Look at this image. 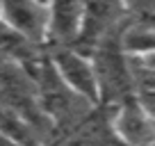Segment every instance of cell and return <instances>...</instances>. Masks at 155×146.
<instances>
[{
    "label": "cell",
    "mask_w": 155,
    "mask_h": 146,
    "mask_svg": "<svg viewBox=\"0 0 155 146\" xmlns=\"http://www.w3.org/2000/svg\"><path fill=\"white\" fill-rule=\"evenodd\" d=\"M0 146H16V144H12V141L7 139V137L2 135V132H0Z\"/></svg>",
    "instance_id": "7"
},
{
    "label": "cell",
    "mask_w": 155,
    "mask_h": 146,
    "mask_svg": "<svg viewBox=\"0 0 155 146\" xmlns=\"http://www.w3.org/2000/svg\"><path fill=\"white\" fill-rule=\"evenodd\" d=\"M89 0H48L50 34L48 46H75L82 30Z\"/></svg>",
    "instance_id": "6"
},
{
    "label": "cell",
    "mask_w": 155,
    "mask_h": 146,
    "mask_svg": "<svg viewBox=\"0 0 155 146\" xmlns=\"http://www.w3.org/2000/svg\"><path fill=\"white\" fill-rule=\"evenodd\" d=\"M107 123L119 146H155V110L139 94L112 105Z\"/></svg>",
    "instance_id": "2"
},
{
    "label": "cell",
    "mask_w": 155,
    "mask_h": 146,
    "mask_svg": "<svg viewBox=\"0 0 155 146\" xmlns=\"http://www.w3.org/2000/svg\"><path fill=\"white\" fill-rule=\"evenodd\" d=\"M128 0H89L75 48L91 55L98 44L128 25Z\"/></svg>",
    "instance_id": "4"
},
{
    "label": "cell",
    "mask_w": 155,
    "mask_h": 146,
    "mask_svg": "<svg viewBox=\"0 0 155 146\" xmlns=\"http://www.w3.org/2000/svg\"><path fill=\"white\" fill-rule=\"evenodd\" d=\"M123 30L107 37L91 53L96 75H98V87H101V105H107V107L137 94V87H135L137 78H135V71H132L130 57L123 48V39H121Z\"/></svg>",
    "instance_id": "1"
},
{
    "label": "cell",
    "mask_w": 155,
    "mask_h": 146,
    "mask_svg": "<svg viewBox=\"0 0 155 146\" xmlns=\"http://www.w3.org/2000/svg\"><path fill=\"white\" fill-rule=\"evenodd\" d=\"M48 57L62 75V80L73 91L80 94L91 105L101 107V87H98V75L91 55L75 46H50Z\"/></svg>",
    "instance_id": "3"
},
{
    "label": "cell",
    "mask_w": 155,
    "mask_h": 146,
    "mask_svg": "<svg viewBox=\"0 0 155 146\" xmlns=\"http://www.w3.org/2000/svg\"><path fill=\"white\" fill-rule=\"evenodd\" d=\"M146 21H150V23H155V12H150V14L146 16Z\"/></svg>",
    "instance_id": "8"
},
{
    "label": "cell",
    "mask_w": 155,
    "mask_h": 146,
    "mask_svg": "<svg viewBox=\"0 0 155 146\" xmlns=\"http://www.w3.org/2000/svg\"><path fill=\"white\" fill-rule=\"evenodd\" d=\"M0 21L32 46H48V0H0Z\"/></svg>",
    "instance_id": "5"
}]
</instances>
